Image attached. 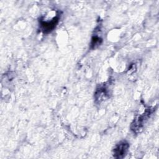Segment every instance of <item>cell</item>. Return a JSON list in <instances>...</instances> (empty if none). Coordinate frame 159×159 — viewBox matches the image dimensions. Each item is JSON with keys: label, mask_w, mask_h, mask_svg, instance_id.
<instances>
[{"label": "cell", "mask_w": 159, "mask_h": 159, "mask_svg": "<svg viewBox=\"0 0 159 159\" xmlns=\"http://www.w3.org/2000/svg\"><path fill=\"white\" fill-rule=\"evenodd\" d=\"M129 147V145L127 142L122 141L119 142L114 149V157L116 158H124L128 151Z\"/></svg>", "instance_id": "1"}, {"label": "cell", "mask_w": 159, "mask_h": 159, "mask_svg": "<svg viewBox=\"0 0 159 159\" xmlns=\"http://www.w3.org/2000/svg\"><path fill=\"white\" fill-rule=\"evenodd\" d=\"M59 20V16L54 17L49 21L40 20V27L44 33H49L52 31L56 27Z\"/></svg>", "instance_id": "2"}, {"label": "cell", "mask_w": 159, "mask_h": 159, "mask_svg": "<svg viewBox=\"0 0 159 159\" xmlns=\"http://www.w3.org/2000/svg\"><path fill=\"white\" fill-rule=\"evenodd\" d=\"M150 114H152V112L150 111V109H149V110H146L143 114L139 116V117L135 120L134 124H132V125H134L132 130L134 131H135L137 130H138L140 129L143 124H144L145 121L149 117Z\"/></svg>", "instance_id": "3"}, {"label": "cell", "mask_w": 159, "mask_h": 159, "mask_svg": "<svg viewBox=\"0 0 159 159\" xmlns=\"http://www.w3.org/2000/svg\"><path fill=\"white\" fill-rule=\"evenodd\" d=\"M101 39H100L99 37L98 36L93 37L92 39V42H91V47L93 48H95L96 45H98L101 43Z\"/></svg>", "instance_id": "4"}]
</instances>
